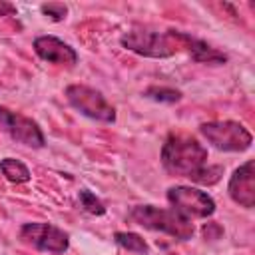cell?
<instances>
[{
	"label": "cell",
	"mask_w": 255,
	"mask_h": 255,
	"mask_svg": "<svg viewBox=\"0 0 255 255\" xmlns=\"http://www.w3.org/2000/svg\"><path fill=\"white\" fill-rule=\"evenodd\" d=\"M0 171L12 183H26V181H30V169L20 159H14V157L0 159Z\"/></svg>",
	"instance_id": "7c38bea8"
},
{
	"label": "cell",
	"mask_w": 255,
	"mask_h": 255,
	"mask_svg": "<svg viewBox=\"0 0 255 255\" xmlns=\"http://www.w3.org/2000/svg\"><path fill=\"white\" fill-rule=\"evenodd\" d=\"M16 14H18V10L14 4L0 0V16H16Z\"/></svg>",
	"instance_id": "ac0fdd59"
},
{
	"label": "cell",
	"mask_w": 255,
	"mask_h": 255,
	"mask_svg": "<svg viewBox=\"0 0 255 255\" xmlns=\"http://www.w3.org/2000/svg\"><path fill=\"white\" fill-rule=\"evenodd\" d=\"M0 126L14 141H18L22 145L36 147V149L46 145V137H44L38 122H34L28 116H22L18 112H12L4 106H0Z\"/></svg>",
	"instance_id": "ba28073f"
},
{
	"label": "cell",
	"mask_w": 255,
	"mask_h": 255,
	"mask_svg": "<svg viewBox=\"0 0 255 255\" xmlns=\"http://www.w3.org/2000/svg\"><path fill=\"white\" fill-rule=\"evenodd\" d=\"M201 135L219 151H245L253 143L251 131L233 120L205 122L199 126Z\"/></svg>",
	"instance_id": "277c9868"
},
{
	"label": "cell",
	"mask_w": 255,
	"mask_h": 255,
	"mask_svg": "<svg viewBox=\"0 0 255 255\" xmlns=\"http://www.w3.org/2000/svg\"><path fill=\"white\" fill-rule=\"evenodd\" d=\"M120 44L143 58H171L177 52L175 40L169 32H157L147 28H133L120 38Z\"/></svg>",
	"instance_id": "3957f363"
},
{
	"label": "cell",
	"mask_w": 255,
	"mask_h": 255,
	"mask_svg": "<svg viewBox=\"0 0 255 255\" xmlns=\"http://www.w3.org/2000/svg\"><path fill=\"white\" fill-rule=\"evenodd\" d=\"M20 239L44 253H64L70 247V235L64 229L44 221L24 223L20 227Z\"/></svg>",
	"instance_id": "52a82bcc"
},
{
	"label": "cell",
	"mask_w": 255,
	"mask_h": 255,
	"mask_svg": "<svg viewBox=\"0 0 255 255\" xmlns=\"http://www.w3.org/2000/svg\"><path fill=\"white\" fill-rule=\"evenodd\" d=\"M167 201L171 209L187 219H207L215 213V201L211 195L197 187L189 185H173L167 189Z\"/></svg>",
	"instance_id": "8992f818"
},
{
	"label": "cell",
	"mask_w": 255,
	"mask_h": 255,
	"mask_svg": "<svg viewBox=\"0 0 255 255\" xmlns=\"http://www.w3.org/2000/svg\"><path fill=\"white\" fill-rule=\"evenodd\" d=\"M143 96L153 102H161V104H175L181 100V92L175 88H167V86H151L143 92Z\"/></svg>",
	"instance_id": "5bb4252c"
},
{
	"label": "cell",
	"mask_w": 255,
	"mask_h": 255,
	"mask_svg": "<svg viewBox=\"0 0 255 255\" xmlns=\"http://www.w3.org/2000/svg\"><path fill=\"white\" fill-rule=\"evenodd\" d=\"M221 233H223V229H221L217 223H207V225L203 227V235H205V239H217Z\"/></svg>",
	"instance_id": "e0dca14e"
},
{
	"label": "cell",
	"mask_w": 255,
	"mask_h": 255,
	"mask_svg": "<svg viewBox=\"0 0 255 255\" xmlns=\"http://www.w3.org/2000/svg\"><path fill=\"white\" fill-rule=\"evenodd\" d=\"M227 191L237 205L245 209H251L255 205V163L251 159L233 171V175L229 177Z\"/></svg>",
	"instance_id": "9c48e42d"
},
{
	"label": "cell",
	"mask_w": 255,
	"mask_h": 255,
	"mask_svg": "<svg viewBox=\"0 0 255 255\" xmlns=\"http://www.w3.org/2000/svg\"><path fill=\"white\" fill-rule=\"evenodd\" d=\"M34 52L44 62H50L56 66L72 68L78 64V52L70 44H66L64 40H60L56 36H38L34 40Z\"/></svg>",
	"instance_id": "30bf717a"
},
{
	"label": "cell",
	"mask_w": 255,
	"mask_h": 255,
	"mask_svg": "<svg viewBox=\"0 0 255 255\" xmlns=\"http://www.w3.org/2000/svg\"><path fill=\"white\" fill-rule=\"evenodd\" d=\"M40 10H42L44 16H48V18L54 20V22H62V20H66V16H68V6L62 4V2H48V4H42Z\"/></svg>",
	"instance_id": "2e32d148"
},
{
	"label": "cell",
	"mask_w": 255,
	"mask_h": 255,
	"mask_svg": "<svg viewBox=\"0 0 255 255\" xmlns=\"http://www.w3.org/2000/svg\"><path fill=\"white\" fill-rule=\"evenodd\" d=\"M114 241L126 249V251H131V253H139V255H147L149 253V247L145 243V239L133 231H118L114 233Z\"/></svg>",
	"instance_id": "4fadbf2b"
},
{
	"label": "cell",
	"mask_w": 255,
	"mask_h": 255,
	"mask_svg": "<svg viewBox=\"0 0 255 255\" xmlns=\"http://www.w3.org/2000/svg\"><path fill=\"white\" fill-rule=\"evenodd\" d=\"M207 159V147L187 133L173 131L161 145V163L167 173L187 177L199 185H215L223 175V167L209 165Z\"/></svg>",
	"instance_id": "6da1fadb"
},
{
	"label": "cell",
	"mask_w": 255,
	"mask_h": 255,
	"mask_svg": "<svg viewBox=\"0 0 255 255\" xmlns=\"http://www.w3.org/2000/svg\"><path fill=\"white\" fill-rule=\"evenodd\" d=\"M169 36L175 40V44L179 48H185L187 54L191 56L193 62H201V64H225L227 56L223 52H219L217 48L209 46L207 42L185 34V32H177V30H169Z\"/></svg>",
	"instance_id": "8fae6325"
},
{
	"label": "cell",
	"mask_w": 255,
	"mask_h": 255,
	"mask_svg": "<svg viewBox=\"0 0 255 255\" xmlns=\"http://www.w3.org/2000/svg\"><path fill=\"white\" fill-rule=\"evenodd\" d=\"M129 219L143 229L167 233L181 241L191 239L195 233L191 219L179 215L175 209H163V207H155V205H135L129 211Z\"/></svg>",
	"instance_id": "7a4b0ae2"
},
{
	"label": "cell",
	"mask_w": 255,
	"mask_h": 255,
	"mask_svg": "<svg viewBox=\"0 0 255 255\" xmlns=\"http://www.w3.org/2000/svg\"><path fill=\"white\" fill-rule=\"evenodd\" d=\"M66 100L74 110H78L82 116L90 120L104 122V124L116 122V108L96 88H90L84 84H72L66 88Z\"/></svg>",
	"instance_id": "5b68a950"
},
{
	"label": "cell",
	"mask_w": 255,
	"mask_h": 255,
	"mask_svg": "<svg viewBox=\"0 0 255 255\" xmlns=\"http://www.w3.org/2000/svg\"><path fill=\"white\" fill-rule=\"evenodd\" d=\"M80 203H82V207H84L88 213H92V215H104V213H106L104 203H102L92 191H88V189H82V191H80Z\"/></svg>",
	"instance_id": "9a60e30c"
}]
</instances>
